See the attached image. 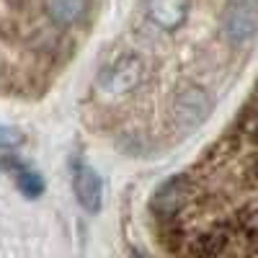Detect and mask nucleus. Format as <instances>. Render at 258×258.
I'll use <instances>...</instances> for the list:
<instances>
[{
  "mask_svg": "<svg viewBox=\"0 0 258 258\" xmlns=\"http://www.w3.org/2000/svg\"><path fill=\"white\" fill-rule=\"evenodd\" d=\"M142 78H145L142 59L137 54H124L109 70H103V75L98 80V88L109 98H124L142 83Z\"/></svg>",
  "mask_w": 258,
  "mask_h": 258,
  "instance_id": "1",
  "label": "nucleus"
},
{
  "mask_svg": "<svg viewBox=\"0 0 258 258\" xmlns=\"http://www.w3.org/2000/svg\"><path fill=\"white\" fill-rule=\"evenodd\" d=\"M225 36L235 44H245L258 34V0H230L222 16Z\"/></svg>",
  "mask_w": 258,
  "mask_h": 258,
  "instance_id": "2",
  "label": "nucleus"
},
{
  "mask_svg": "<svg viewBox=\"0 0 258 258\" xmlns=\"http://www.w3.org/2000/svg\"><path fill=\"white\" fill-rule=\"evenodd\" d=\"M73 186H75V197H78V204L85 209V212H98L101 204H103V181L101 176L91 165L85 163H75V170H73Z\"/></svg>",
  "mask_w": 258,
  "mask_h": 258,
  "instance_id": "3",
  "label": "nucleus"
},
{
  "mask_svg": "<svg viewBox=\"0 0 258 258\" xmlns=\"http://www.w3.org/2000/svg\"><path fill=\"white\" fill-rule=\"evenodd\" d=\"M145 11L163 31H178L191 11V0H145Z\"/></svg>",
  "mask_w": 258,
  "mask_h": 258,
  "instance_id": "4",
  "label": "nucleus"
},
{
  "mask_svg": "<svg viewBox=\"0 0 258 258\" xmlns=\"http://www.w3.org/2000/svg\"><path fill=\"white\" fill-rule=\"evenodd\" d=\"M88 11L91 0H47V13L57 26H78Z\"/></svg>",
  "mask_w": 258,
  "mask_h": 258,
  "instance_id": "5",
  "label": "nucleus"
},
{
  "mask_svg": "<svg viewBox=\"0 0 258 258\" xmlns=\"http://www.w3.org/2000/svg\"><path fill=\"white\" fill-rule=\"evenodd\" d=\"M209 111V101L204 98L202 91H188V93H181L178 98V114L181 116H188L191 124L194 121H202V116Z\"/></svg>",
  "mask_w": 258,
  "mask_h": 258,
  "instance_id": "6",
  "label": "nucleus"
},
{
  "mask_svg": "<svg viewBox=\"0 0 258 258\" xmlns=\"http://www.w3.org/2000/svg\"><path fill=\"white\" fill-rule=\"evenodd\" d=\"M18 188L26 194V197H39L41 191H44V181H41L39 173H34V170H21L18 173Z\"/></svg>",
  "mask_w": 258,
  "mask_h": 258,
  "instance_id": "7",
  "label": "nucleus"
},
{
  "mask_svg": "<svg viewBox=\"0 0 258 258\" xmlns=\"http://www.w3.org/2000/svg\"><path fill=\"white\" fill-rule=\"evenodd\" d=\"M24 142V132L16 126H0V150H13Z\"/></svg>",
  "mask_w": 258,
  "mask_h": 258,
  "instance_id": "8",
  "label": "nucleus"
}]
</instances>
